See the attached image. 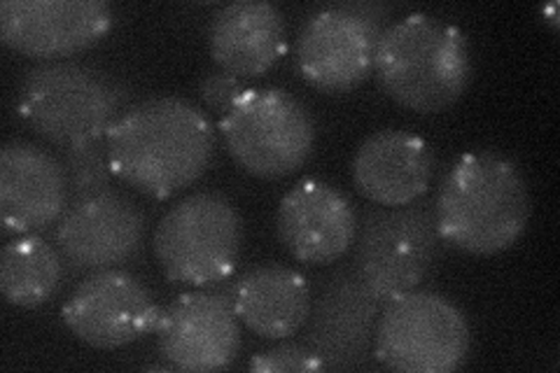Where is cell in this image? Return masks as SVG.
Listing matches in <instances>:
<instances>
[{
	"label": "cell",
	"mask_w": 560,
	"mask_h": 373,
	"mask_svg": "<svg viewBox=\"0 0 560 373\" xmlns=\"http://www.w3.org/2000/svg\"><path fill=\"white\" fill-rule=\"evenodd\" d=\"M471 350V327L458 304L430 290H411L385 301L374 360L401 373H453Z\"/></svg>",
	"instance_id": "obj_7"
},
{
	"label": "cell",
	"mask_w": 560,
	"mask_h": 373,
	"mask_svg": "<svg viewBox=\"0 0 560 373\" xmlns=\"http://www.w3.org/2000/svg\"><path fill=\"white\" fill-rule=\"evenodd\" d=\"M243 243L236 206L218 191H195L171 206L152 236V250L173 285L215 290L232 278Z\"/></svg>",
	"instance_id": "obj_5"
},
{
	"label": "cell",
	"mask_w": 560,
	"mask_h": 373,
	"mask_svg": "<svg viewBox=\"0 0 560 373\" xmlns=\"http://www.w3.org/2000/svg\"><path fill=\"white\" fill-rule=\"evenodd\" d=\"M150 290L121 269L86 276L63 304L70 334L96 350H119L150 336L162 317Z\"/></svg>",
	"instance_id": "obj_10"
},
{
	"label": "cell",
	"mask_w": 560,
	"mask_h": 373,
	"mask_svg": "<svg viewBox=\"0 0 560 373\" xmlns=\"http://www.w3.org/2000/svg\"><path fill=\"white\" fill-rule=\"evenodd\" d=\"M385 26L339 3L313 12L294 47V66L306 84L325 94L353 92L374 75L376 45Z\"/></svg>",
	"instance_id": "obj_9"
},
{
	"label": "cell",
	"mask_w": 560,
	"mask_h": 373,
	"mask_svg": "<svg viewBox=\"0 0 560 373\" xmlns=\"http://www.w3.org/2000/svg\"><path fill=\"white\" fill-rule=\"evenodd\" d=\"M70 206L63 159L31 140H8L0 150V224L8 236L43 234Z\"/></svg>",
	"instance_id": "obj_15"
},
{
	"label": "cell",
	"mask_w": 560,
	"mask_h": 373,
	"mask_svg": "<svg viewBox=\"0 0 560 373\" xmlns=\"http://www.w3.org/2000/svg\"><path fill=\"white\" fill-rule=\"evenodd\" d=\"M248 89L245 80L232 75V73H224V70H213V73H208L201 78L199 82V98L206 105L210 113L215 115H224L230 113L232 105L238 101V96Z\"/></svg>",
	"instance_id": "obj_23"
},
{
	"label": "cell",
	"mask_w": 560,
	"mask_h": 373,
	"mask_svg": "<svg viewBox=\"0 0 560 373\" xmlns=\"http://www.w3.org/2000/svg\"><path fill=\"white\" fill-rule=\"evenodd\" d=\"M121 185L168 199L201 180L215 156V127L187 98L152 96L129 105L105 136Z\"/></svg>",
	"instance_id": "obj_1"
},
{
	"label": "cell",
	"mask_w": 560,
	"mask_h": 373,
	"mask_svg": "<svg viewBox=\"0 0 560 373\" xmlns=\"http://www.w3.org/2000/svg\"><path fill=\"white\" fill-rule=\"evenodd\" d=\"M162 360L175 371L230 369L241 350V319L215 290L185 292L162 311L154 329Z\"/></svg>",
	"instance_id": "obj_12"
},
{
	"label": "cell",
	"mask_w": 560,
	"mask_h": 373,
	"mask_svg": "<svg viewBox=\"0 0 560 373\" xmlns=\"http://www.w3.org/2000/svg\"><path fill=\"white\" fill-rule=\"evenodd\" d=\"M232 306L245 329L267 341H285L311 317L308 280L280 264H261L232 282Z\"/></svg>",
	"instance_id": "obj_19"
},
{
	"label": "cell",
	"mask_w": 560,
	"mask_h": 373,
	"mask_svg": "<svg viewBox=\"0 0 560 373\" xmlns=\"http://www.w3.org/2000/svg\"><path fill=\"white\" fill-rule=\"evenodd\" d=\"M358 215L341 189L318 177L296 183L276 210V236L308 266H331L355 243Z\"/></svg>",
	"instance_id": "obj_16"
},
{
	"label": "cell",
	"mask_w": 560,
	"mask_h": 373,
	"mask_svg": "<svg viewBox=\"0 0 560 373\" xmlns=\"http://www.w3.org/2000/svg\"><path fill=\"white\" fill-rule=\"evenodd\" d=\"M127 108L125 82L75 59L33 66L16 86V113L26 127L63 150L105 138Z\"/></svg>",
	"instance_id": "obj_4"
},
{
	"label": "cell",
	"mask_w": 560,
	"mask_h": 373,
	"mask_svg": "<svg viewBox=\"0 0 560 373\" xmlns=\"http://www.w3.org/2000/svg\"><path fill=\"white\" fill-rule=\"evenodd\" d=\"M434 164V150L425 138L405 129H381L362 140L350 175L366 201L399 208L425 197Z\"/></svg>",
	"instance_id": "obj_17"
},
{
	"label": "cell",
	"mask_w": 560,
	"mask_h": 373,
	"mask_svg": "<svg viewBox=\"0 0 560 373\" xmlns=\"http://www.w3.org/2000/svg\"><path fill=\"white\" fill-rule=\"evenodd\" d=\"M63 261L40 234L14 236L0 253V292L16 308H38L59 292Z\"/></svg>",
	"instance_id": "obj_20"
},
{
	"label": "cell",
	"mask_w": 560,
	"mask_h": 373,
	"mask_svg": "<svg viewBox=\"0 0 560 373\" xmlns=\"http://www.w3.org/2000/svg\"><path fill=\"white\" fill-rule=\"evenodd\" d=\"M250 371L257 373H315L325 371L323 360L315 354V350L308 343H292V341H280L278 346L257 352L248 364Z\"/></svg>",
	"instance_id": "obj_22"
},
{
	"label": "cell",
	"mask_w": 560,
	"mask_h": 373,
	"mask_svg": "<svg viewBox=\"0 0 560 373\" xmlns=\"http://www.w3.org/2000/svg\"><path fill=\"white\" fill-rule=\"evenodd\" d=\"M471 70L467 33L423 12L385 26L376 45V82L401 108L418 115L453 108L467 92Z\"/></svg>",
	"instance_id": "obj_3"
},
{
	"label": "cell",
	"mask_w": 560,
	"mask_h": 373,
	"mask_svg": "<svg viewBox=\"0 0 560 373\" xmlns=\"http://www.w3.org/2000/svg\"><path fill=\"white\" fill-rule=\"evenodd\" d=\"M432 210L442 243L465 255L490 257L510 250L525 234L533 199L514 162L471 152L448 168Z\"/></svg>",
	"instance_id": "obj_2"
},
{
	"label": "cell",
	"mask_w": 560,
	"mask_h": 373,
	"mask_svg": "<svg viewBox=\"0 0 560 373\" xmlns=\"http://www.w3.org/2000/svg\"><path fill=\"white\" fill-rule=\"evenodd\" d=\"M63 166L68 175V189L70 201L94 197L98 191L113 189V168H110V154L105 138L90 140V143H80L66 150Z\"/></svg>",
	"instance_id": "obj_21"
},
{
	"label": "cell",
	"mask_w": 560,
	"mask_h": 373,
	"mask_svg": "<svg viewBox=\"0 0 560 373\" xmlns=\"http://www.w3.org/2000/svg\"><path fill=\"white\" fill-rule=\"evenodd\" d=\"M556 10H558V5L547 8V22L551 24V28H558V16H556Z\"/></svg>",
	"instance_id": "obj_24"
},
{
	"label": "cell",
	"mask_w": 560,
	"mask_h": 373,
	"mask_svg": "<svg viewBox=\"0 0 560 373\" xmlns=\"http://www.w3.org/2000/svg\"><path fill=\"white\" fill-rule=\"evenodd\" d=\"M381 306L353 266H339L323 280L311 308L306 343L323 360L325 371L366 364L374 352Z\"/></svg>",
	"instance_id": "obj_14"
},
{
	"label": "cell",
	"mask_w": 560,
	"mask_h": 373,
	"mask_svg": "<svg viewBox=\"0 0 560 373\" xmlns=\"http://www.w3.org/2000/svg\"><path fill=\"white\" fill-rule=\"evenodd\" d=\"M218 131L234 162L259 180L294 175L315 148L306 105L280 86H248L220 117Z\"/></svg>",
	"instance_id": "obj_6"
},
{
	"label": "cell",
	"mask_w": 560,
	"mask_h": 373,
	"mask_svg": "<svg viewBox=\"0 0 560 373\" xmlns=\"http://www.w3.org/2000/svg\"><path fill=\"white\" fill-rule=\"evenodd\" d=\"M285 14L267 0H234L208 26V51L224 73L255 80L285 57Z\"/></svg>",
	"instance_id": "obj_18"
},
{
	"label": "cell",
	"mask_w": 560,
	"mask_h": 373,
	"mask_svg": "<svg viewBox=\"0 0 560 373\" xmlns=\"http://www.w3.org/2000/svg\"><path fill=\"white\" fill-rule=\"evenodd\" d=\"M143 243V210L115 189L70 201L57 224V247L73 271L119 269L140 253Z\"/></svg>",
	"instance_id": "obj_13"
},
{
	"label": "cell",
	"mask_w": 560,
	"mask_h": 373,
	"mask_svg": "<svg viewBox=\"0 0 560 373\" xmlns=\"http://www.w3.org/2000/svg\"><path fill=\"white\" fill-rule=\"evenodd\" d=\"M432 203L366 208L358 220L353 269L381 304L416 290L440 255Z\"/></svg>",
	"instance_id": "obj_8"
},
{
	"label": "cell",
	"mask_w": 560,
	"mask_h": 373,
	"mask_svg": "<svg viewBox=\"0 0 560 373\" xmlns=\"http://www.w3.org/2000/svg\"><path fill=\"white\" fill-rule=\"evenodd\" d=\"M115 24L105 0H3L0 40L40 63L66 61L98 45Z\"/></svg>",
	"instance_id": "obj_11"
}]
</instances>
